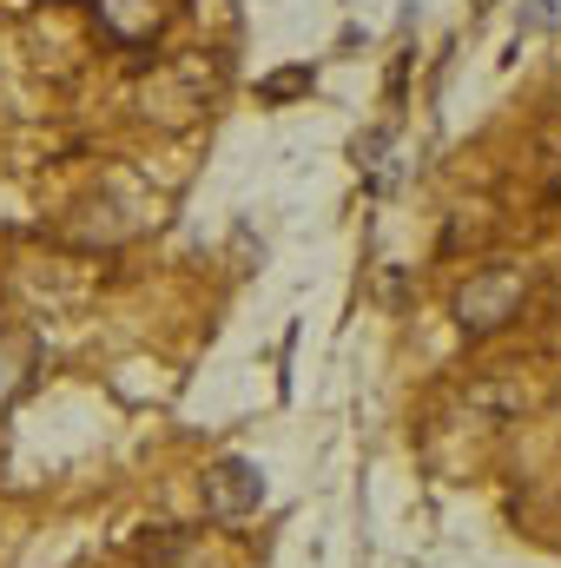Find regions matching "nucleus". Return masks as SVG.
I'll return each instance as SVG.
<instances>
[{
	"label": "nucleus",
	"mask_w": 561,
	"mask_h": 568,
	"mask_svg": "<svg viewBox=\"0 0 561 568\" xmlns=\"http://www.w3.org/2000/svg\"><path fill=\"white\" fill-rule=\"evenodd\" d=\"M529 291H536V272L529 265H482V272H469L462 291H456V324L469 337H489V331L516 324V311L529 304Z\"/></svg>",
	"instance_id": "1"
},
{
	"label": "nucleus",
	"mask_w": 561,
	"mask_h": 568,
	"mask_svg": "<svg viewBox=\"0 0 561 568\" xmlns=\"http://www.w3.org/2000/svg\"><path fill=\"white\" fill-rule=\"evenodd\" d=\"M198 496H205V509H212L218 523H238V516H252V509L265 503V469H258L252 456H218V463L205 469Z\"/></svg>",
	"instance_id": "2"
},
{
	"label": "nucleus",
	"mask_w": 561,
	"mask_h": 568,
	"mask_svg": "<svg viewBox=\"0 0 561 568\" xmlns=\"http://www.w3.org/2000/svg\"><path fill=\"white\" fill-rule=\"evenodd\" d=\"M27 371H33V344H0V404L27 384Z\"/></svg>",
	"instance_id": "4"
},
{
	"label": "nucleus",
	"mask_w": 561,
	"mask_h": 568,
	"mask_svg": "<svg viewBox=\"0 0 561 568\" xmlns=\"http://www.w3.org/2000/svg\"><path fill=\"white\" fill-rule=\"evenodd\" d=\"M145 568H205V536L198 529H152L140 542Z\"/></svg>",
	"instance_id": "3"
}]
</instances>
